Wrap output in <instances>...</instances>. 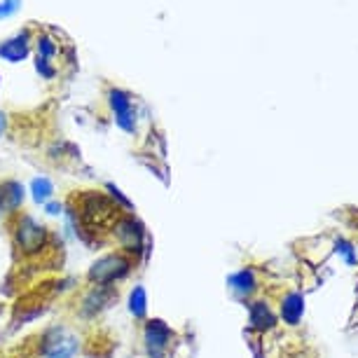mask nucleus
I'll return each instance as SVG.
<instances>
[{
    "instance_id": "nucleus-1",
    "label": "nucleus",
    "mask_w": 358,
    "mask_h": 358,
    "mask_svg": "<svg viewBox=\"0 0 358 358\" xmlns=\"http://www.w3.org/2000/svg\"><path fill=\"white\" fill-rule=\"evenodd\" d=\"M138 258L127 251H110L106 255H99L87 269V283L90 286H101V288H115L120 281L129 279V274L136 269Z\"/></svg>"
},
{
    "instance_id": "nucleus-2",
    "label": "nucleus",
    "mask_w": 358,
    "mask_h": 358,
    "mask_svg": "<svg viewBox=\"0 0 358 358\" xmlns=\"http://www.w3.org/2000/svg\"><path fill=\"white\" fill-rule=\"evenodd\" d=\"M12 239H15L17 251L26 258H36L50 246V229L33 215L17 213L12 218Z\"/></svg>"
},
{
    "instance_id": "nucleus-3",
    "label": "nucleus",
    "mask_w": 358,
    "mask_h": 358,
    "mask_svg": "<svg viewBox=\"0 0 358 358\" xmlns=\"http://www.w3.org/2000/svg\"><path fill=\"white\" fill-rule=\"evenodd\" d=\"M80 337L66 326L47 328L38 342V358H78L80 356Z\"/></svg>"
},
{
    "instance_id": "nucleus-4",
    "label": "nucleus",
    "mask_w": 358,
    "mask_h": 358,
    "mask_svg": "<svg viewBox=\"0 0 358 358\" xmlns=\"http://www.w3.org/2000/svg\"><path fill=\"white\" fill-rule=\"evenodd\" d=\"M110 236L117 241V246L122 251L141 258L143 253V241H145V227L141 218L134 215V211H122L110 220Z\"/></svg>"
},
{
    "instance_id": "nucleus-5",
    "label": "nucleus",
    "mask_w": 358,
    "mask_h": 358,
    "mask_svg": "<svg viewBox=\"0 0 358 358\" xmlns=\"http://www.w3.org/2000/svg\"><path fill=\"white\" fill-rule=\"evenodd\" d=\"M176 340L173 328L162 319L143 321V354L145 358H166Z\"/></svg>"
},
{
    "instance_id": "nucleus-6",
    "label": "nucleus",
    "mask_w": 358,
    "mask_h": 358,
    "mask_svg": "<svg viewBox=\"0 0 358 358\" xmlns=\"http://www.w3.org/2000/svg\"><path fill=\"white\" fill-rule=\"evenodd\" d=\"M108 106H110L115 124L120 129L127 134L136 131V108H134L129 94L122 90H110V94H108Z\"/></svg>"
},
{
    "instance_id": "nucleus-7",
    "label": "nucleus",
    "mask_w": 358,
    "mask_h": 358,
    "mask_svg": "<svg viewBox=\"0 0 358 358\" xmlns=\"http://www.w3.org/2000/svg\"><path fill=\"white\" fill-rule=\"evenodd\" d=\"M26 190L19 180H3L0 183V220L15 218L19 208L24 206Z\"/></svg>"
},
{
    "instance_id": "nucleus-8",
    "label": "nucleus",
    "mask_w": 358,
    "mask_h": 358,
    "mask_svg": "<svg viewBox=\"0 0 358 358\" xmlns=\"http://www.w3.org/2000/svg\"><path fill=\"white\" fill-rule=\"evenodd\" d=\"M113 300H115V288L92 286L83 297H80V316H83V319L99 316Z\"/></svg>"
},
{
    "instance_id": "nucleus-9",
    "label": "nucleus",
    "mask_w": 358,
    "mask_h": 358,
    "mask_svg": "<svg viewBox=\"0 0 358 358\" xmlns=\"http://www.w3.org/2000/svg\"><path fill=\"white\" fill-rule=\"evenodd\" d=\"M227 288L236 300H253L258 293V274L253 269H239V272L229 274Z\"/></svg>"
},
{
    "instance_id": "nucleus-10",
    "label": "nucleus",
    "mask_w": 358,
    "mask_h": 358,
    "mask_svg": "<svg viewBox=\"0 0 358 358\" xmlns=\"http://www.w3.org/2000/svg\"><path fill=\"white\" fill-rule=\"evenodd\" d=\"M248 312H251V328L253 330H258V333H267V330L274 328L276 312L267 300H253L251 305H248Z\"/></svg>"
},
{
    "instance_id": "nucleus-11",
    "label": "nucleus",
    "mask_w": 358,
    "mask_h": 358,
    "mask_svg": "<svg viewBox=\"0 0 358 358\" xmlns=\"http://www.w3.org/2000/svg\"><path fill=\"white\" fill-rule=\"evenodd\" d=\"M302 312H305V300H302V295L293 290V293H288L281 297V305H279V316L290 326H295L297 321L302 319Z\"/></svg>"
},
{
    "instance_id": "nucleus-12",
    "label": "nucleus",
    "mask_w": 358,
    "mask_h": 358,
    "mask_svg": "<svg viewBox=\"0 0 358 358\" xmlns=\"http://www.w3.org/2000/svg\"><path fill=\"white\" fill-rule=\"evenodd\" d=\"M127 309L136 321H145L148 319V293L143 283H136L129 295H127Z\"/></svg>"
},
{
    "instance_id": "nucleus-13",
    "label": "nucleus",
    "mask_w": 358,
    "mask_h": 358,
    "mask_svg": "<svg viewBox=\"0 0 358 358\" xmlns=\"http://www.w3.org/2000/svg\"><path fill=\"white\" fill-rule=\"evenodd\" d=\"M31 197L36 204H47L54 197V183L45 176H38V178L31 180Z\"/></svg>"
},
{
    "instance_id": "nucleus-14",
    "label": "nucleus",
    "mask_w": 358,
    "mask_h": 358,
    "mask_svg": "<svg viewBox=\"0 0 358 358\" xmlns=\"http://www.w3.org/2000/svg\"><path fill=\"white\" fill-rule=\"evenodd\" d=\"M26 54H29V38L26 36H19L0 47V57L10 59V62H19V59H24Z\"/></svg>"
},
{
    "instance_id": "nucleus-15",
    "label": "nucleus",
    "mask_w": 358,
    "mask_h": 358,
    "mask_svg": "<svg viewBox=\"0 0 358 358\" xmlns=\"http://www.w3.org/2000/svg\"><path fill=\"white\" fill-rule=\"evenodd\" d=\"M106 192H108V199L115 201V204L122 208V211H129V213L134 211V206H131V201L127 199V194H124V192H120L113 183H108V185H106Z\"/></svg>"
},
{
    "instance_id": "nucleus-16",
    "label": "nucleus",
    "mask_w": 358,
    "mask_h": 358,
    "mask_svg": "<svg viewBox=\"0 0 358 358\" xmlns=\"http://www.w3.org/2000/svg\"><path fill=\"white\" fill-rule=\"evenodd\" d=\"M43 208H45L47 218H62V215L66 213V204L59 199H50L47 204H43Z\"/></svg>"
},
{
    "instance_id": "nucleus-17",
    "label": "nucleus",
    "mask_w": 358,
    "mask_h": 358,
    "mask_svg": "<svg viewBox=\"0 0 358 358\" xmlns=\"http://www.w3.org/2000/svg\"><path fill=\"white\" fill-rule=\"evenodd\" d=\"M5 131H8V117H5V115L0 113V136H3Z\"/></svg>"
},
{
    "instance_id": "nucleus-18",
    "label": "nucleus",
    "mask_w": 358,
    "mask_h": 358,
    "mask_svg": "<svg viewBox=\"0 0 358 358\" xmlns=\"http://www.w3.org/2000/svg\"><path fill=\"white\" fill-rule=\"evenodd\" d=\"M85 358H94V356H85Z\"/></svg>"
}]
</instances>
